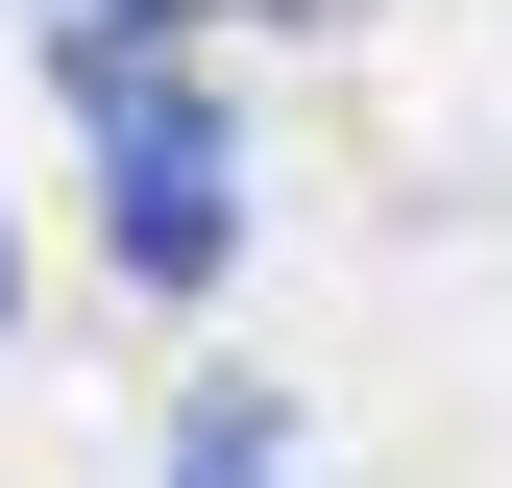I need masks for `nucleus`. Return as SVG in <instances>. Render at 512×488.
I'll use <instances>...</instances> for the list:
<instances>
[{
    "label": "nucleus",
    "mask_w": 512,
    "mask_h": 488,
    "mask_svg": "<svg viewBox=\"0 0 512 488\" xmlns=\"http://www.w3.org/2000/svg\"><path fill=\"white\" fill-rule=\"evenodd\" d=\"M49 98L98 122V220H122V269H147V293H220L244 196H220V98L171 74V25H74V49H49Z\"/></svg>",
    "instance_id": "obj_1"
},
{
    "label": "nucleus",
    "mask_w": 512,
    "mask_h": 488,
    "mask_svg": "<svg viewBox=\"0 0 512 488\" xmlns=\"http://www.w3.org/2000/svg\"><path fill=\"white\" fill-rule=\"evenodd\" d=\"M171 488H293V391H244V366H220V391L171 415Z\"/></svg>",
    "instance_id": "obj_2"
},
{
    "label": "nucleus",
    "mask_w": 512,
    "mask_h": 488,
    "mask_svg": "<svg viewBox=\"0 0 512 488\" xmlns=\"http://www.w3.org/2000/svg\"><path fill=\"white\" fill-rule=\"evenodd\" d=\"M74 25H196V0H74Z\"/></svg>",
    "instance_id": "obj_3"
},
{
    "label": "nucleus",
    "mask_w": 512,
    "mask_h": 488,
    "mask_svg": "<svg viewBox=\"0 0 512 488\" xmlns=\"http://www.w3.org/2000/svg\"><path fill=\"white\" fill-rule=\"evenodd\" d=\"M244 25H342V0H244Z\"/></svg>",
    "instance_id": "obj_4"
},
{
    "label": "nucleus",
    "mask_w": 512,
    "mask_h": 488,
    "mask_svg": "<svg viewBox=\"0 0 512 488\" xmlns=\"http://www.w3.org/2000/svg\"><path fill=\"white\" fill-rule=\"evenodd\" d=\"M0 293H25V269H0Z\"/></svg>",
    "instance_id": "obj_5"
}]
</instances>
